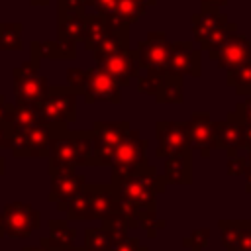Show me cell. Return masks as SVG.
I'll list each match as a JSON object with an SVG mask.
<instances>
[{"instance_id": "cell-12", "label": "cell", "mask_w": 251, "mask_h": 251, "mask_svg": "<svg viewBox=\"0 0 251 251\" xmlns=\"http://www.w3.org/2000/svg\"><path fill=\"white\" fill-rule=\"evenodd\" d=\"M208 55H210V59H214L218 63L220 69L229 71V69H233V67L251 59V41L245 35H239L235 31L218 49L210 51Z\"/></svg>"}, {"instance_id": "cell-26", "label": "cell", "mask_w": 251, "mask_h": 251, "mask_svg": "<svg viewBox=\"0 0 251 251\" xmlns=\"http://www.w3.org/2000/svg\"><path fill=\"white\" fill-rule=\"evenodd\" d=\"M110 33V22L108 20H102V18H90L86 20V29H84V47L88 51H94L102 41L104 37Z\"/></svg>"}, {"instance_id": "cell-37", "label": "cell", "mask_w": 251, "mask_h": 251, "mask_svg": "<svg viewBox=\"0 0 251 251\" xmlns=\"http://www.w3.org/2000/svg\"><path fill=\"white\" fill-rule=\"evenodd\" d=\"M67 86L73 88L76 94L82 92V86H84V71L82 69H76V67H71L67 71Z\"/></svg>"}, {"instance_id": "cell-43", "label": "cell", "mask_w": 251, "mask_h": 251, "mask_svg": "<svg viewBox=\"0 0 251 251\" xmlns=\"http://www.w3.org/2000/svg\"><path fill=\"white\" fill-rule=\"evenodd\" d=\"M12 108H14V104H8L6 98L0 94V126H8V124H10Z\"/></svg>"}, {"instance_id": "cell-45", "label": "cell", "mask_w": 251, "mask_h": 251, "mask_svg": "<svg viewBox=\"0 0 251 251\" xmlns=\"http://www.w3.org/2000/svg\"><path fill=\"white\" fill-rule=\"evenodd\" d=\"M227 0H202V6H210V8H218V6H224Z\"/></svg>"}, {"instance_id": "cell-18", "label": "cell", "mask_w": 251, "mask_h": 251, "mask_svg": "<svg viewBox=\"0 0 251 251\" xmlns=\"http://www.w3.org/2000/svg\"><path fill=\"white\" fill-rule=\"evenodd\" d=\"M86 184V175L84 173H61L51 176V190L47 200L53 204H61L65 200H69L71 196H75L76 192H80Z\"/></svg>"}, {"instance_id": "cell-39", "label": "cell", "mask_w": 251, "mask_h": 251, "mask_svg": "<svg viewBox=\"0 0 251 251\" xmlns=\"http://www.w3.org/2000/svg\"><path fill=\"white\" fill-rule=\"evenodd\" d=\"M112 251H147V247L141 245L137 237H126V239L118 241Z\"/></svg>"}, {"instance_id": "cell-20", "label": "cell", "mask_w": 251, "mask_h": 251, "mask_svg": "<svg viewBox=\"0 0 251 251\" xmlns=\"http://www.w3.org/2000/svg\"><path fill=\"white\" fill-rule=\"evenodd\" d=\"M192 149L178 151L165 159V180L169 184H190L192 182Z\"/></svg>"}, {"instance_id": "cell-7", "label": "cell", "mask_w": 251, "mask_h": 251, "mask_svg": "<svg viewBox=\"0 0 251 251\" xmlns=\"http://www.w3.org/2000/svg\"><path fill=\"white\" fill-rule=\"evenodd\" d=\"M49 141H51V126L45 124H37L29 129L24 131H14V139H12V153L14 157H47L49 155Z\"/></svg>"}, {"instance_id": "cell-42", "label": "cell", "mask_w": 251, "mask_h": 251, "mask_svg": "<svg viewBox=\"0 0 251 251\" xmlns=\"http://www.w3.org/2000/svg\"><path fill=\"white\" fill-rule=\"evenodd\" d=\"M14 131L10 126H0V149H12Z\"/></svg>"}, {"instance_id": "cell-2", "label": "cell", "mask_w": 251, "mask_h": 251, "mask_svg": "<svg viewBox=\"0 0 251 251\" xmlns=\"http://www.w3.org/2000/svg\"><path fill=\"white\" fill-rule=\"evenodd\" d=\"M149 167L147 163V141L139 135L137 129H129L124 139L118 143L112 159V180H122L126 176L137 175Z\"/></svg>"}, {"instance_id": "cell-16", "label": "cell", "mask_w": 251, "mask_h": 251, "mask_svg": "<svg viewBox=\"0 0 251 251\" xmlns=\"http://www.w3.org/2000/svg\"><path fill=\"white\" fill-rule=\"evenodd\" d=\"M169 73L173 75H200V51L192 47L190 41H178L171 45V57H169Z\"/></svg>"}, {"instance_id": "cell-19", "label": "cell", "mask_w": 251, "mask_h": 251, "mask_svg": "<svg viewBox=\"0 0 251 251\" xmlns=\"http://www.w3.org/2000/svg\"><path fill=\"white\" fill-rule=\"evenodd\" d=\"M229 22L224 14H220L216 8H210V6H202V10L192 16V33H194V39L198 43L206 41L212 33H216L218 29L226 27Z\"/></svg>"}, {"instance_id": "cell-32", "label": "cell", "mask_w": 251, "mask_h": 251, "mask_svg": "<svg viewBox=\"0 0 251 251\" xmlns=\"http://www.w3.org/2000/svg\"><path fill=\"white\" fill-rule=\"evenodd\" d=\"M20 31H22L20 24H0V49L2 51H12V49L18 51L22 47Z\"/></svg>"}, {"instance_id": "cell-6", "label": "cell", "mask_w": 251, "mask_h": 251, "mask_svg": "<svg viewBox=\"0 0 251 251\" xmlns=\"http://www.w3.org/2000/svg\"><path fill=\"white\" fill-rule=\"evenodd\" d=\"M47 78L39 73L37 61H27L14 69L16 104H39L47 94Z\"/></svg>"}, {"instance_id": "cell-10", "label": "cell", "mask_w": 251, "mask_h": 251, "mask_svg": "<svg viewBox=\"0 0 251 251\" xmlns=\"http://www.w3.org/2000/svg\"><path fill=\"white\" fill-rule=\"evenodd\" d=\"M155 135H157V157L161 159L190 149L188 122H165V120L157 122Z\"/></svg>"}, {"instance_id": "cell-27", "label": "cell", "mask_w": 251, "mask_h": 251, "mask_svg": "<svg viewBox=\"0 0 251 251\" xmlns=\"http://www.w3.org/2000/svg\"><path fill=\"white\" fill-rule=\"evenodd\" d=\"M78 167H92V129H73Z\"/></svg>"}, {"instance_id": "cell-51", "label": "cell", "mask_w": 251, "mask_h": 251, "mask_svg": "<svg viewBox=\"0 0 251 251\" xmlns=\"http://www.w3.org/2000/svg\"><path fill=\"white\" fill-rule=\"evenodd\" d=\"M78 251H90V249H86V247L82 245V247H78Z\"/></svg>"}, {"instance_id": "cell-8", "label": "cell", "mask_w": 251, "mask_h": 251, "mask_svg": "<svg viewBox=\"0 0 251 251\" xmlns=\"http://www.w3.org/2000/svg\"><path fill=\"white\" fill-rule=\"evenodd\" d=\"M84 102L92 104V102H112V104H120L122 96H120V84L100 67H92L84 71V86L82 92Z\"/></svg>"}, {"instance_id": "cell-15", "label": "cell", "mask_w": 251, "mask_h": 251, "mask_svg": "<svg viewBox=\"0 0 251 251\" xmlns=\"http://www.w3.org/2000/svg\"><path fill=\"white\" fill-rule=\"evenodd\" d=\"M188 137L190 149L200 151L202 157H210L214 145V122L208 112H194L188 120Z\"/></svg>"}, {"instance_id": "cell-17", "label": "cell", "mask_w": 251, "mask_h": 251, "mask_svg": "<svg viewBox=\"0 0 251 251\" xmlns=\"http://www.w3.org/2000/svg\"><path fill=\"white\" fill-rule=\"evenodd\" d=\"M86 190L90 196V220H104L116 214L118 196L112 184H102V182L88 184L86 182Z\"/></svg>"}, {"instance_id": "cell-41", "label": "cell", "mask_w": 251, "mask_h": 251, "mask_svg": "<svg viewBox=\"0 0 251 251\" xmlns=\"http://www.w3.org/2000/svg\"><path fill=\"white\" fill-rule=\"evenodd\" d=\"M237 251H251V224L245 226L239 233V245Z\"/></svg>"}, {"instance_id": "cell-9", "label": "cell", "mask_w": 251, "mask_h": 251, "mask_svg": "<svg viewBox=\"0 0 251 251\" xmlns=\"http://www.w3.org/2000/svg\"><path fill=\"white\" fill-rule=\"evenodd\" d=\"M171 45L165 37V33H149L145 41L137 45L135 57L139 63V69L145 71H157V73H169V57H171Z\"/></svg>"}, {"instance_id": "cell-47", "label": "cell", "mask_w": 251, "mask_h": 251, "mask_svg": "<svg viewBox=\"0 0 251 251\" xmlns=\"http://www.w3.org/2000/svg\"><path fill=\"white\" fill-rule=\"evenodd\" d=\"M22 251H47V249L41 247V245H25Z\"/></svg>"}, {"instance_id": "cell-5", "label": "cell", "mask_w": 251, "mask_h": 251, "mask_svg": "<svg viewBox=\"0 0 251 251\" xmlns=\"http://www.w3.org/2000/svg\"><path fill=\"white\" fill-rule=\"evenodd\" d=\"M47 165H49V176H55V175H61V173H75L78 169L73 129H69L67 124L51 126Z\"/></svg>"}, {"instance_id": "cell-22", "label": "cell", "mask_w": 251, "mask_h": 251, "mask_svg": "<svg viewBox=\"0 0 251 251\" xmlns=\"http://www.w3.org/2000/svg\"><path fill=\"white\" fill-rule=\"evenodd\" d=\"M57 208L67 216V220H78V222L90 220V196H88L86 184L80 192H76L69 200L57 204Z\"/></svg>"}, {"instance_id": "cell-3", "label": "cell", "mask_w": 251, "mask_h": 251, "mask_svg": "<svg viewBox=\"0 0 251 251\" xmlns=\"http://www.w3.org/2000/svg\"><path fill=\"white\" fill-rule=\"evenodd\" d=\"M37 112L45 126H69L76 120V92L67 84L49 86L45 98L37 104Z\"/></svg>"}, {"instance_id": "cell-38", "label": "cell", "mask_w": 251, "mask_h": 251, "mask_svg": "<svg viewBox=\"0 0 251 251\" xmlns=\"http://www.w3.org/2000/svg\"><path fill=\"white\" fill-rule=\"evenodd\" d=\"M233 114L237 116V120L241 124H251V96H245L243 102H239L233 110Z\"/></svg>"}, {"instance_id": "cell-25", "label": "cell", "mask_w": 251, "mask_h": 251, "mask_svg": "<svg viewBox=\"0 0 251 251\" xmlns=\"http://www.w3.org/2000/svg\"><path fill=\"white\" fill-rule=\"evenodd\" d=\"M226 82L235 88L241 96H251V59L229 69L226 73Z\"/></svg>"}, {"instance_id": "cell-29", "label": "cell", "mask_w": 251, "mask_h": 251, "mask_svg": "<svg viewBox=\"0 0 251 251\" xmlns=\"http://www.w3.org/2000/svg\"><path fill=\"white\" fill-rule=\"evenodd\" d=\"M33 57L35 61L41 57H49V59H73L75 57V49L73 43H33Z\"/></svg>"}, {"instance_id": "cell-13", "label": "cell", "mask_w": 251, "mask_h": 251, "mask_svg": "<svg viewBox=\"0 0 251 251\" xmlns=\"http://www.w3.org/2000/svg\"><path fill=\"white\" fill-rule=\"evenodd\" d=\"M96 67L106 71L120 86L129 84V80L133 76H139V71H141L139 63H137V57H135V51H129V49H124L120 53L96 59Z\"/></svg>"}, {"instance_id": "cell-24", "label": "cell", "mask_w": 251, "mask_h": 251, "mask_svg": "<svg viewBox=\"0 0 251 251\" xmlns=\"http://www.w3.org/2000/svg\"><path fill=\"white\" fill-rule=\"evenodd\" d=\"M157 102L159 104H182L184 96H182V76L167 73L163 76L161 88L157 92Z\"/></svg>"}, {"instance_id": "cell-4", "label": "cell", "mask_w": 251, "mask_h": 251, "mask_svg": "<svg viewBox=\"0 0 251 251\" xmlns=\"http://www.w3.org/2000/svg\"><path fill=\"white\" fill-rule=\"evenodd\" d=\"M129 122H94L92 124V167H112L114 151L129 131Z\"/></svg>"}, {"instance_id": "cell-14", "label": "cell", "mask_w": 251, "mask_h": 251, "mask_svg": "<svg viewBox=\"0 0 251 251\" xmlns=\"http://www.w3.org/2000/svg\"><path fill=\"white\" fill-rule=\"evenodd\" d=\"M214 145L218 149H226L229 157H235L243 147V124L231 112L226 120L214 122Z\"/></svg>"}, {"instance_id": "cell-36", "label": "cell", "mask_w": 251, "mask_h": 251, "mask_svg": "<svg viewBox=\"0 0 251 251\" xmlns=\"http://www.w3.org/2000/svg\"><path fill=\"white\" fill-rule=\"evenodd\" d=\"M208 239H210V229H196L192 231L188 237L182 239V245L188 247L190 251H202L206 245H208Z\"/></svg>"}, {"instance_id": "cell-40", "label": "cell", "mask_w": 251, "mask_h": 251, "mask_svg": "<svg viewBox=\"0 0 251 251\" xmlns=\"http://www.w3.org/2000/svg\"><path fill=\"white\" fill-rule=\"evenodd\" d=\"M245 167H247V163L241 157H237V155L227 159V173L229 175H243L245 173Z\"/></svg>"}, {"instance_id": "cell-30", "label": "cell", "mask_w": 251, "mask_h": 251, "mask_svg": "<svg viewBox=\"0 0 251 251\" xmlns=\"http://www.w3.org/2000/svg\"><path fill=\"white\" fill-rule=\"evenodd\" d=\"M251 222H226L222 220L218 226H220V235H222V245L226 251H237V245H239V233L245 226H249Z\"/></svg>"}, {"instance_id": "cell-11", "label": "cell", "mask_w": 251, "mask_h": 251, "mask_svg": "<svg viewBox=\"0 0 251 251\" xmlns=\"http://www.w3.org/2000/svg\"><path fill=\"white\" fill-rule=\"evenodd\" d=\"M2 216L6 222V235L16 237V239L27 237L31 235V231L41 227V214L35 208L22 204V202L8 204L2 210Z\"/></svg>"}, {"instance_id": "cell-21", "label": "cell", "mask_w": 251, "mask_h": 251, "mask_svg": "<svg viewBox=\"0 0 251 251\" xmlns=\"http://www.w3.org/2000/svg\"><path fill=\"white\" fill-rule=\"evenodd\" d=\"M47 227H49L47 237L39 239V245L45 247L47 251L59 249V247H69L76 239V229L71 227L67 220H51L47 224Z\"/></svg>"}, {"instance_id": "cell-31", "label": "cell", "mask_w": 251, "mask_h": 251, "mask_svg": "<svg viewBox=\"0 0 251 251\" xmlns=\"http://www.w3.org/2000/svg\"><path fill=\"white\" fill-rule=\"evenodd\" d=\"M102 227L108 229V233L116 239V243L122 241V239H126L127 237V231L131 229L129 220L126 216H122V214H112V216L104 218L102 220Z\"/></svg>"}, {"instance_id": "cell-46", "label": "cell", "mask_w": 251, "mask_h": 251, "mask_svg": "<svg viewBox=\"0 0 251 251\" xmlns=\"http://www.w3.org/2000/svg\"><path fill=\"white\" fill-rule=\"evenodd\" d=\"M2 237H6V222H4V216L0 212V239Z\"/></svg>"}, {"instance_id": "cell-1", "label": "cell", "mask_w": 251, "mask_h": 251, "mask_svg": "<svg viewBox=\"0 0 251 251\" xmlns=\"http://www.w3.org/2000/svg\"><path fill=\"white\" fill-rule=\"evenodd\" d=\"M112 188L116 190V196L120 200H127L131 204H135L141 212H149L155 210V202H157V194L165 192L167 188V180L163 175L157 173L155 167H147L145 171L126 176L122 180L110 182Z\"/></svg>"}, {"instance_id": "cell-48", "label": "cell", "mask_w": 251, "mask_h": 251, "mask_svg": "<svg viewBox=\"0 0 251 251\" xmlns=\"http://www.w3.org/2000/svg\"><path fill=\"white\" fill-rule=\"evenodd\" d=\"M51 251H78V247L69 245V247H59V249H51Z\"/></svg>"}, {"instance_id": "cell-23", "label": "cell", "mask_w": 251, "mask_h": 251, "mask_svg": "<svg viewBox=\"0 0 251 251\" xmlns=\"http://www.w3.org/2000/svg\"><path fill=\"white\" fill-rule=\"evenodd\" d=\"M37 124H41L37 104H14L10 114V124H8L12 131H24Z\"/></svg>"}, {"instance_id": "cell-44", "label": "cell", "mask_w": 251, "mask_h": 251, "mask_svg": "<svg viewBox=\"0 0 251 251\" xmlns=\"http://www.w3.org/2000/svg\"><path fill=\"white\" fill-rule=\"evenodd\" d=\"M243 147H251V124H243Z\"/></svg>"}, {"instance_id": "cell-49", "label": "cell", "mask_w": 251, "mask_h": 251, "mask_svg": "<svg viewBox=\"0 0 251 251\" xmlns=\"http://www.w3.org/2000/svg\"><path fill=\"white\" fill-rule=\"evenodd\" d=\"M6 173V159L4 157H0V176Z\"/></svg>"}, {"instance_id": "cell-33", "label": "cell", "mask_w": 251, "mask_h": 251, "mask_svg": "<svg viewBox=\"0 0 251 251\" xmlns=\"http://www.w3.org/2000/svg\"><path fill=\"white\" fill-rule=\"evenodd\" d=\"M165 75H167V73H165ZM165 75H163V73H157V71H147L143 76L139 75V76H137V90L143 92V94H149V96H157Z\"/></svg>"}, {"instance_id": "cell-28", "label": "cell", "mask_w": 251, "mask_h": 251, "mask_svg": "<svg viewBox=\"0 0 251 251\" xmlns=\"http://www.w3.org/2000/svg\"><path fill=\"white\" fill-rule=\"evenodd\" d=\"M116 239L108 233L106 227H86L84 229V247L90 251H112Z\"/></svg>"}, {"instance_id": "cell-34", "label": "cell", "mask_w": 251, "mask_h": 251, "mask_svg": "<svg viewBox=\"0 0 251 251\" xmlns=\"http://www.w3.org/2000/svg\"><path fill=\"white\" fill-rule=\"evenodd\" d=\"M137 227H141V229L147 233V237H155L159 229H165V227H167V224L157 218L155 210H149V212H143V214L139 216Z\"/></svg>"}, {"instance_id": "cell-50", "label": "cell", "mask_w": 251, "mask_h": 251, "mask_svg": "<svg viewBox=\"0 0 251 251\" xmlns=\"http://www.w3.org/2000/svg\"><path fill=\"white\" fill-rule=\"evenodd\" d=\"M249 149V155H247V159H245V163H247V167H251V147H247Z\"/></svg>"}, {"instance_id": "cell-35", "label": "cell", "mask_w": 251, "mask_h": 251, "mask_svg": "<svg viewBox=\"0 0 251 251\" xmlns=\"http://www.w3.org/2000/svg\"><path fill=\"white\" fill-rule=\"evenodd\" d=\"M118 12H120V20H124L126 24L137 20L143 14V4L137 0H120L118 2Z\"/></svg>"}]
</instances>
